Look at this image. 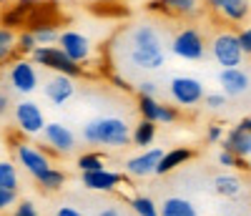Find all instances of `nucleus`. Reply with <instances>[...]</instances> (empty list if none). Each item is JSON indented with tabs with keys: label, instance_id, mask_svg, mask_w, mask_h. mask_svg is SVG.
<instances>
[{
	"label": "nucleus",
	"instance_id": "nucleus-1",
	"mask_svg": "<svg viewBox=\"0 0 251 216\" xmlns=\"http://www.w3.org/2000/svg\"><path fill=\"white\" fill-rule=\"evenodd\" d=\"M83 141L88 146H106V148H123L131 143V128L126 121L116 118V116H103V118H93L83 126L80 131Z\"/></svg>",
	"mask_w": 251,
	"mask_h": 216
},
{
	"label": "nucleus",
	"instance_id": "nucleus-2",
	"mask_svg": "<svg viewBox=\"0 0 251 216\" xmlns=\"http://www.w3.org/2000/svg\"><path fill=\"white\" fill-rule=\"evenodd\" d=\"M30 55H33L35 66L48 68V71H53V73H66V76H71V78H75V76L80 73V66H78L75 60H71L66 53L55 46V43H50V46H35V48L30 51Z\"/></svg>",
	"mask_w": 251,
	"mask_h": 216
},
{
	"label": "nucleus",
	"instance_id": "nucleus-3",
	"mask_svg": "<svg viewBox=\"0 0 251 216\" xmlns=\"http://www.w3.org/2000/svg\"><path fill=\"white\" fill-rule=\"evenodd\" d=\"M8 83L10 88L18 93V96H30L40 88V73H38V66L33 60H25L20 58L15 60L10 71H8Z\"/></svg>",
	"mask_w": 251,
	"mask_h": 216
},
{
	"label": "nucleus",
	"instance_id": "nucleus-4",
	"mask_svg": "<svg viewBox=\"0 0 251 216\" xmlns=\"http://www.w3.org/2000/svg\"><path fill=\"white\" fill-rule=\"evenodd\" d=\"M211 55H214V60L219 63L221 68H236V66H241V63L246 60V55L239 48L236 33H231V30L216 33V38L211 40Z\"/></svg>",
	"mask_w": 251,
	"mask_h": 216
},
{
	"label": "nucleus",
	"instance_id": "nucleus-5",
	"mask_svg": "<svg viewBox=\"0 0 251 216\" xmlns=\"http://www.w3.org/2000/svg\"><path fill=\"white\" fill-rule=\"evenodd\" d=\"M171 51L181 60L196 63V60H203V55H206V40H203V35L196 28H183V30H178L174 35Z\"/></svg>",
	"mask_w": 251,
	"mask_h": 216
},
{
	"label": "nucleus",
	"instance_id": "nucleus-6",
	"mask_svg": "<svg viewBox=\"0 0 251 216\" xmlns=\"http://www.w3.org/2000/svg\"><path fill=\"white\" fill-rule=\"evenodd\" d=\"M169 93L176 101V106L194 108V106L201 103L206 88H203V83L199 78H194V76H174L171 83H169Z\"/></svg>",
	"mask_w": 251,
	"mask_h": 216
},
{
	"label": "nucleus",
	"instance_id": "nucleus-7",
	"mask_svg": "<svg viewBox=\"0 0 251 216\" xmlns=\"http://www.w3.org/2000/svg\"><path fill=\"white\" fill-rule=\"evenodd\" d=\"M55 46L71 60H75L78 66H83V63L91 58V40L80 30H60L58 38H55Z\"/></svg>",
	"mask_w": 251,
	"mask_h": 216
},
{
	"label": "nucleus",
	"instance_id": "nucleus-8",
	"mask_svg": "<svg viewBox=\"0 0 251 216\" xmlns=\"http://www.w3.org/2000/svg\"><path fill=\"white\" fill-rule=\"evenodd\" d=\"M43 141H46V146L53 151V154H58V156H68V154H73L75 151V143H78V138H75V134L71 131L68 126H63V123H46L43 126Z\"/></svg>",
	"mask_w": 251,
	"mask_h": 216
},
{
	"label": "nucleus",
	"instance_id": "nucleus-9",
	"mask_svg": "<svg viewBox=\"0 0 251 216\" xmlns=\"http://www.w3.org/2000/svg\"><path fill=\"white\" fill-rule=\"evenodd\" d=\"M15 126L28 136H38L46 126V113L35 101H20L15 106Z\"/></svg>",
	"mask_w": 251,
	"mask_h": 216
},
{
	"label": "nucleus",
	"instance_id": "nucleus-10",
	"mask_svg": "<svg viewBox=\"0 0 251 216\" xmlns=\"http://www.w3.org/2000/svg\"><path fill=\"white\" fill-rule=\"evenodd\" d=\"M224 148H228L241 161L251 159V118L249 116H244L241 123H236L234 131L224 138Z\"/></svg>",
	"mask_w": 251,
	"mask_h": 216
},
{
	"label": "nucleus",
	"instance_id": "nucleus-11",
	"mask_svg": "<svg viewBox=\"0 0 251 216\" xmlns=\"http://www.w3.org/2000/svg\"><path fill=\"white\" fill-rule=\"evenodd\" d=\"M43 96L53 103V106H66L73 96H75V83L71 76L66 73H53L46 83H43Z\"/></svg>",
	"mask_w": 251,
	"mask_h": 216
},
{
	"label": "nucleus",
	"instance_id": "nucleus-12",
	"mask_svg": "<svg viewBox=\"0 0 251 216\" xmlns=\"http://www.w3.org/2000/svg\"><path fill=\"white\" fill-rule=\"evenodd\" d=\"M219 83H221V93L226 98H239V96H246L249 93L251 78H249V71L246 68L236 66V68H221Z\"/></svg>",
	"mask_w": 251,
	"mask_h": 216
},
{
	"label": "nucleus",
	"instance_id": "nucleus-13",
	"mask_svg": "<svg viewBox=\"0 0 251 216\" xmlns=\"http://www.w3.org/2000/svg\"><path fill=\"white\" fill-rule=\"evenodd\" d=\"M15 159L33 179L40 174V171H46L50 166V159H48L46 151L38 148V146H30V143H18L15 146Z\"/></svg>",
	"mask_w": 251,
	"mask_h": 216
},
{
	"label": "nucleus",
	"instance_id": "nucleus-14",
	"mask_svg": "<svg viewBox=\"0 0 251 216\" xmlns=\"http://www.w3.org/2000/svg\"><path fill=\"white\" fill-rule=\"evenodd\" d=\"M80 181L86 189L91 191H116L121 184H123V176L118 171H108L106 166L103 168H96V171H80Z\"/></svg>",
	"mask_w": 251,
	"mask_h": 216
},
{
	"label": "nucleus",
	"instance_id": "nucleus-15",
	"mask_svg": "<svg viewBox=\"0 0 251 216\" xmlns=\"http://www.w3.org/2000/svg\"><path fill=\"white\" fill-rule=\"evenodd\" d=\"M161 154H163V148H151L149 146L146 151H141L138 156L126 161V174L133 176V179H146V176L156 174V163H158Z\"/></svg>",
	"mask_w": 251,
	"mask_h": 216
},
{
	"label": "nucleus",
	"instance_id": "nucleus-16",
	"mask_svg": "<svg viewBox=\"0 0 251 216\" xmlns=\"http://www.w3.org/2000/svg\"><path fill=\"white\" fill-rule=\"evenodd\" d=\"M219 18H224L226 23H244L251 10V0H206Z\"/></svg>",
	"mask_w": 251,
	"mask_h": 216
},
{
	"label": "nucleus",
	"instance_id": "nucleus-17",
	"mask_svg": "<svg viewBox=\"0 0 251 216\" xmlns=\"http://www.w3.org/2000/svg\"><path fill=\"white\" fill-rule=\"evenodd\" d=\"M194 159V151L191 148H171V151H163L158 163H156V174L158 176H166V174H171L174 168H178L181 163L186 161H191Z\"/></svg>",
	"mask_w": 251,
	"mask_h": 216
},
{
	"label": "nucleus",
	"instance_id": "nucleus-18",
	"mask_svg": "<svg viewBox=\"0 0 251 216\" xmlns=\"http://www.w3.org/2000/svg\"><path fill=\"white\" fill-rule=\"evenodd\" d=\"M158 214H163V216H196L199 211H196V206L191 201L183 199V196H169L161 204Z\"/></svg>",
	"mask_w": 251,
	"mask_h": 216
},
{
	"label": "nucleus",
	"instance_id": "nucleus-19",
	"mask_svg": "<svg viewBox=\"0 0 251 216\" xmlns=\"http://www.w3.org/2000/svg\"><path fill=\"white\" fill-rule=\"evenodd\" d=\"M214 189H216V193H221V196L236 199L244 191V181L239 176H231V174H221V176L214 179Z\"/></svg>",
	"mask_w": 251,
	"mask_h": 216
},
{
	"label": "nucleus",
	"instance_id": "nucleus-20",
	"mask_svg": "<svg viewBox=\"0 0 251 216\" xmlns=\"http://www.w3.org/2000/svg\"><path fill=\"white\" fill-rule=\"evenodd\" d=\"M35 181H38V186L43 191H60L63 184H66V174L58 171V168H53V166H48L46 171H40V174L35 176Z\"/></svg>",
	"mask_w": 251,
	"mask_h": 216
},
{
	"label": "nucleus",
	"instance_id": "nucleus-21",
	"mask_svg": "<svg viewBox=\"0 0 251 216\" xmlns=\"http://www.w3.org/2000/svg\"><path fill=\"white\" fill-rule=\"evenodd\" d=\"M156 138V123L151 121H141L136 126V131L131 134V143H136L138 148H149Z\"/></svg>",
	"mask_w": 251,
	"mask_h": 216
},
{
	"label": "nucleus",
	"instance_id": "nucleus-22",
	"mask_svg": "<svg viewBox=\"0 0 251 216\" xmlns=\"http://www.w3.org/2000/svg\"><path fill=\"white\" fill-rule=\"evenodd\" d=\"M161 8L171 10L176 15H194L201 8V0H161Z\"/></svg>",
	"mask_w": 251,
	"mask_h": 216
},
{
	"label": "nucleus",
	"instance_id": "nucleus-23",
	"mask_svg": "<svg viewBox=\"0 0 251 216\" xmlns=\"http://www.w3.org/2000/svg\"><path fill=\"white\" fill-rule=\"evenodd\" d=\"M0 186L3 189H20V174L13 161H0Z\"/></svg>",
	"mask_w": 251,
	"mask_h": 216
},
{
	"label": "nucleus",
	"instance_id": "nucleus-24",
	"mask_svg": "<svg viewBox=\"0 0 251 216\" xmlns=\"http://www.w3.org/2000/svg\"><path fill=\"white\" fill-rule=\"evenodd\" d=\"M128 204H131V211L138 214V216H156V214H158L156 201H153L151 196H143V193H136V196H131Z\"/></svg>",
	"mask_w": 251,
	"mask_h": 216
},
{
	"label": "nucleus",
	"instance_id": "nucleus-25",
	"mask_svg": "<svg viewBox=\"0 0 251 216\" xmlns=\"http://www.w3.org/2000/svg\"><path fill=\"white\" fill-rule=\"evenodd\" d=\"M158 106H161V101H158L156 96H138V113H141V118H143V121L156 123Z\"/></svg>",
	"mask_w": 251,
	"mask_h": 216
},
{
	"label": "nucleus",
	"instance_id": "nucleus-26",
	"mask_svg": "<svg viewBox=\"0 0 251 216\" xmlns=\"http://www.w3.org/2000/svg\"><path fill=\"white\" fill-rule=\"evenodd\" d=\"M75 163H78L80 171H96V168L106 166V156H103L100 151H88V154H80Z\"/></svg>",
	"mask_w": 251,
	"mask_h": 216
},
{
	"label": "nucleus",
	"instance_id": "nucleus-27",
	"mask_svg": "<svg viewBox=\"0 0 251 216\" xmlns=\"http://www.w3.org/2000/svg\"><path fill=\"white\" fill-rule=\"evenodd\" d=\"M13 51H15V30L3 26L0 28V63L8 60L13 55Z\"/></svg>",
	"mask_w": 251,
	"mask_h": 216
},
{
	"label": "nucleus",
	"instance_id": "nucleus-28",
	"mask_svg": "<svg viewBox=\"0 0 251 216\" xmlns=\"http://www.w3.org/2000/svg\"><path fill=\"white\" fill-rule=\"evenodd\" d=\"M30 33H33L38 46H50V43H55V38H58V28L55 26H38Z\"/></svg>",
	"mask_w": 251,
	"mask_h": 216
},
{
	"label": "nucleus",
	"instance_id": "nucleus-29",
	"mask_svg": "<svg viewBox=\"0 0 251 216\" xmlns=\"http://www.w3.org/2000/svg\"><path fill=\"white\" fill-rule=\"evenodd\" d=\"M176 118H178L176 106H169V103H161V106H158L156 126H158V123H163V126H171V123H176Z\"/></svg>",
	"mask_w": 251,
	"mask_h": 216
},
{
	"label": "nucleus",
	"instance_id": "nucleus-30",
	"mask_svg": "<svg viewBox=\"0 0 251 216\" xmlns=\"http://www.w3.org/2000/svg\"><path fill=\"white\" fill-rule=\"evenodd\" d=\"M201 103L208 108V111H224L226 103H228V98H226L224 93H203Z\"/></svg>",
	"mask_w": 251,
	"mask_h": 216
},
{
	"label": "nucleus",
	"instance_id": "nucleus-31",
	"mask_svg": "<svg viewBox=\"0 0 251 216\" xmlns=\"http://www.w3.org/2000/svg\"><path fill=\"white\" fill-rule=\"evenodd\" d=\"M219 166L221 168H241V166H246V161H241L239 156H234L228 148H221L219 151Z\"/></svg>",
	"mask_w": 251,
	"mask_h": 216
},
{
	"label": "nucleus",
	"instance_id": "nucleus-32",
	"mask_svg": "<svg viewBox=\"0 0 251 216\" xmlns=\"http://www.w3.org/2000/svg\"><path fill=\"white\" fill-rule=\"evenodd\" d=\"M35 46H38V43H35V38H33L30 30H23L20 35H15V48H18L20 53H28V55H30V51H33Z\"/></svg>",
	"mask_w": 251,
	"mask_h": 216
},
{
	"label": "nucleus",
	"instance_id": "nucleus-33",
	"mask_svg": "<svg viewBox=\"0 0 251 216\" xmlns=\"http://www.w3.org/2000/svg\"><path fill=\"white\" fill-rule=\"evenodd\" d=\"M15 201H18V191H15V189H3V186H0V211L13 209Z\"/></svg>",
	"mask_w": 251,
	"mask_h": 216
},
{
	"label": "nucleus",
	"instance_id": "nucleus-34",
	"mask_svg": "<svg viewBox=\"0 0 251 216\" xmlns=\"http://www.w3.org/2000/svg\"><path fill=\"white\" fill-rule=\"evenodd\" d=\"M236 40H239L241 53L249 58V55H251V28H249V26H246V28H241V30L236 33Z\"/></svg>",
	"mask_w": 251,
	"mask_h": 216
},
{
	"label": "nucleus",
	"instance_id": "nucleus-35",
	"mask_svg": "<svg viewBox=\"0 0 251 216\" xmlns=\"http://www.w3.org/2000/svg\"><path fill=\"white\" fill-rule=\"evenodd\" d=\"M35 214H38V206H35L30 199L15 201V216H35Z\"/></svg>",
	"mask_w": 251,
	"mask_h": 216
},
{
	"label": "nucleus",
	"instance_id": "nucleus-36",
	"mask_svg": "<svg viewBox=\"0 0 251 216\" xmlns=\"http://www.w3.org/2000/svg\"><path fill=\"white\" fill-rule=\"evenodd\" d=\"M221 138H224L221 123H211V126H208V131H206V141H208V143H219Z\"/></svg>",
	"mask_w": 251,
	"mask_h": 216
},
{
	"label": "nucleus",
	"instance_id": "nucleus-37",
	"mask_svg": "<svg viewBox=\"0 0 251 216\" xmlns=\"http://www.w3.org/2000/svg\"><path fill=\"white\" fill-rule=\"evenodd\" d=\"M156 93H158V83H153V81L138 83V96H156Z\"/></svg>",
	"mask_w": 251,
	"mask_h": 216
},
{
	"label": "nucleus",
	"instance_id": "nucleus-38",
	"mask_svg": "<svg viewBox=\"0 0 251 216\" xmlns=\"http://www.w3.org/2000/svg\"><path fill=\"white\" fill-rule=\"evenodd\" d=\"M58 216H78L80 211L78 209H73V206H58V211H55Z\"/></svg>",
	"mask_w": 251,
	"mask_h": 216
},
{
	"label": "nucleus",
	"instance_id": "nucleus-39",
	"mask_svg": "<svg viewBox=\"0 0 251 216\" xmlns=\"http://www.w3.org/2000/svg\"><path fill=\"white\" fill-rule=\"evenodd\" d=\"M123 209L121 206H108V209H100V216H121Z\"/></svg>",
	"mask_w": 251,
	"mask_h": 216
},
{
	"label": "nucleus",
	"instance_id": "nucleus-40",
	"mask_svg": "<svg viewBox=\"0 0 251 216\" xmlns=\"http://www.w3.org/2000/svg\"><path fill=\"white\" fill-rule=\"evenodd\" d=\"M8 108H10V98H8L5 93H0V116H3Z\"/></svg>",
	"mask_w": 251,
	"mask_h": 216
},
{
	"label": "nucleus",
	"instance_id": "nucleus-41",
	"mask_svg": "<svg viewBox=\"0 0 251 216\" xmlns=\"http://www.w3.org/2000/svg\"><path fill=\"white\" fill-rule=\"evenodd\" d=\"M88 3H113V0H88Z\"/></svg>",
	"mask_w": 251,
	"mask_h": 216
},
{
	"label": "nucleus",
	"instance_id": "nucleus-42",
	"mask_svg": "<svg viewBox=\"0 0 251 216\" xmlns=\"http://www.w3.org/2000/svg\"><path fill=\"white\" fill-rule=\"evenodd\" d=\"M5 3H10V0H0V5H5Z\"/></svg>",
	"mask_w": 251,
	"mask_h": 216
}]
</instances>
